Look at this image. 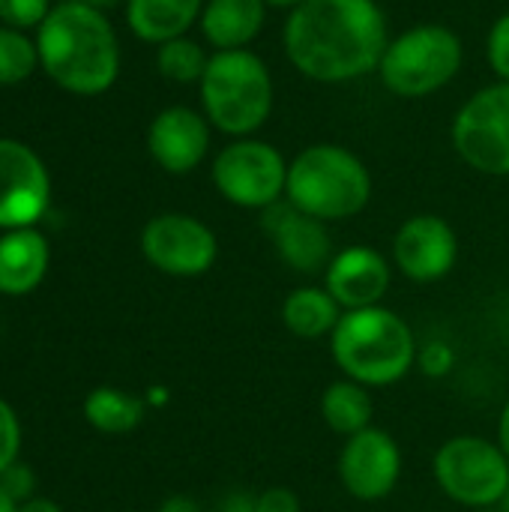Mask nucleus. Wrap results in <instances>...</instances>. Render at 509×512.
<instances>
[{"mask_svg":"<svg viewBox=\"0 0 509 512\" xmlns=\"http://www.w3.org/2000/svg\"><path fill=\"white\" fill-rule=\"evenodd\" d=\"M321 417L327 429L339 438H351L369 429L375 417V402H372L369 387L351 378H339L327 384V390L321 393Z\"/></svg>","mask_w":509,"mask_h":512,"instance_id":"412c9836","label":"nucleus"},{"mask_svg":"<svg viewBox=\"0 0 509 512\" xmlns=\"http://www.w3.org/2000/svg\"><path fill=\"white\" fill-rule=\"evenodd\" d=\"M264 3H267L270 9H288V12H291V9L300 6L303 0H264Z\"/></svg>","mask_w":509,"mask_h":512,"instance_id":"c9c22d12","label":"nucleus"},{"mask_svg":"<svg viewBox=\"0 0 509 512\" xmlns=\"http://www.w3.org/2000/svg\"><path fill=\"white\" fill-rule=\"evenodd\" d=\"M417 369L426 378H447L456 369V351L450 342H426L417 351Z\"/></svg>","mask_w":509,"mask_h":512,"instance_id":"bb28decb","label":"nucleus"},{"mask_svg":"<svg viewBox=\"0 0 509 512\" xmlns=\"http://www.w3.org/2000/svg\"><path fill=\"white\" fill-rule=\"evenodd\" d=\"M207 63H210L207 48L198 39H192L189 33L156 45V69H159V75L165 81L198 84L204 69H207Z\"/></svg>","mask_w":509,"mask_h":512,"instance_id":"5701e85b","label":"nucleus"},{"mask_svg":"<svg viewBox=\"0 0 509 512\" xmlns=\"http://www.w3.org/2000/svg\"><path fill=\"white\" fill-rule=\"evenodd\" d=\"M36 51L45 75L75 96H99L120 75L117 30L87 3H57L36 27Z\"/></svg>","mask_w":509,"mask_h":512,"instance_id":"f03ea898","label":"nucleus"},{"mask_svg":"<svg viewBox=\"0 0 509 512\" xmlns=\"http://www.w3.org/2000/svg\"><path fill=\"white\" fill-rule=\"evenodd\" d=\"M264 0H204L198 27L213 51L249 48L267 24Z\"/></svg>","mask_w":509,"mask_h":512,"instance_id":"f3484780","label":"nucleus"},{"mask_svg":"<svg viewBox=\"0 0 509 512\" xmlns=\"http://www.w3.org/2000/svg\"><path fill=\"white\" fill-rule=\"evenodd\" d=\"M477 512H504V510H498V507H492V510H477Z\"/></svg>","mask_w":509,"mask_h":512,"instance_id":"58836bf2","label":"nucleus"},{"mask_svg":"<svg viewBox=\"0 0 509 512\" xmlns=\"http://www.w3.org/2000/svg\"><path fill=\"white\" fill-rule=\"evenodd\" d=\"M255 495L258 492H246V489H237L231 495H225L219 512H255Z\"/></svg>","mask_w":509,"mask_h":512,"instance_id":"7c9ffc66","label":"nucleus"},{"mask_svg":"<svg viewBox=\"0 0 509 512\" xmlns=\"http://www.w3.org/2000/svg\"><path fill=\"white\" fill-rule=\"evenodd\" d=\"M0 512H18V501L0 486Z\"/></svg>","mask_w":509,"mask_h":512,"instance_id":"f704fd0d","label":"nucleus"},{"mask_svg":"<svg viewBox=\"0 0 509 512\" xmlns=\"http://www.w3.org/2000/svg\"><path fill=\"white\" fill-rule=\"evenodd\" d=\"M216 192L240 210H258L285 201L288 159L282 150L261 138H231L210 162Z\"/></svg>","mask_w":509,"mask_h":512,"instance_id":"6e6552de","label":"nucleus"},{"mask_svg":"<svg viewBox=\"0 0 509 512\" xmlns=\"http://www.w3.org/2000/svg\"><path fill=\"white\" fill-rule=\"evenodd\" d=\"M336 474L354 501L378 504L390 498L402 480V450L390 432L369 426L345 438L336 459Z\"/></svg>","mask_w":509,"mask_h":512,"instance_id":"9b49d317","label":"nucleus"},{"mask_svg":"<svg viewBox=\"0 0 509 512\" xmlns=\"http://www.w3.org/2000/svg\"><path fill=\"white\" fill-rule=\"evenodd\" d=\"M432 474L453 504L471 512L501 507L509 489V459L498 441L483 435L447 438L432 459Z\"/></svg>","mask_w":509,"mask_h":512,"instance_id":"0eeeda50","label":"nucleus"},{"mask_svg":"<svg viewBox=\"0 0 509 512\" xmlns=\"http://www.w3.org/2000/svg\"><path fill=\"white\" fill-rule=\"evenodd\" d=\"M210 138L213 126L204 111L189 105H168L147 126V153L165 174L183 177L207 159Z\"/></svg>","mask_w":509,"mask_h":512,"instance_id":"2eb2a0df","label":"nucleus"},{"mask_svg":"<svg viewBox=\"0 0 509 512\" xmlns=\"http://www.w3.org/2000/svg\"><path fill=\"white\" fill-rule=\"evenodd\" d=\"M51 201V177L33 147L0 138V228H33Z\"/></svg>","mask_w":509,"mask_h":512,"instance_id":"f8f14e48","label":"nucleus"},{"mask_svg":"<svg viewBox=\"0 0 509 512\" xmlns=\"http://www.w3.org/2000/svg\"><path fill=\"white\" fill-rule=\"evenodd\" d=\"M261 228L270 237L279 261L300 276L324 273L336 255L327 222L291 207L288 201L267 207L261 213Z\"/></svg>","mask_w":509,"mask_h":512,"instance_id":"4468645a","label":"nucleus"},{"mask_svg":"<svg viewBox=\"0 0 509 512\" xmlns=\"http://www.w3.org/2000/svg\"><path fill=\"white\" fill-rule=\"evenodd\" d=\"M204 0H126L129 30L150 45L186 36L201 18Z\"/></svg>","mask_w":509,"mask_h":512,"instance_id":"6ab92c4d","label":"nucleus"},{"mask_svg":"<svg viewBox=\"0 0 509 512\" xmlns=\"http://www.w3.org/2000/svg\"><path fill=\"white\" fill-rule=\"evenodd\" d=\"M459 264V234L435 213H417L405 219L393 237V267L417 282L432 285L447 279Z\"/></svg>","mask_w":509,"mask_h":512,"instance_id":"ddd939ff","label":"nucleus"},{"mask_svg":"<svg viewBox=\"0 0 509 512\" xmlns=\"http://www.w3.org/2000/svg\"><path fill=\"white\" fill-rule=\"evenodd\" d=\"M255 512H303L300 498L285 486H270L255 495Z\"/></svg>","mask_w":509,"mask_h":512,"instance_id":"c85d7f7f","label":"nucleus"},{"mask_svg":"<svg viewBox=\"0 0 509 512\" xmlns=\"http://www.w3.org/2000/svg\"><path fill=\"white\" fill-rule=\"evenodd\" d=\"M141 252L165 276L198 279L219 261V237L189 213H159L141 231Z\"/></svg>","mask_w":509,"mask_h":512,"instance_id":"9d476101","label":"nucleus"},{"mask_svg":"<svg viewBox=\"0 0 509 512\" xmlns=\"http://www.w3.org/2000/svg\"><path fill=\"white\" fill-rule=\"evenodd\" d=\"M84 417L105 435H126L144 420V402L117 387H96L84 402Z\"/></svg>","mask_w":509,"mask_h":512,"instance_id":"4be33fe9","label":"nucleus"},{"mask_svg":"<svg viewBox=\"0 0 509 512\" xmlns=\"http://www.w3.org/2000/svg\"><path fill=\"white\" fill-rule=\"evenodd\" d=\"M18 512H63L54 501H48V498H30V501H24Z\"/></svg>","mask_w":509,"mask_h":512,"instance_id":"72a5a7b5","label":"nucleus"},{"mask_svg":"<svg viewBox=\"0 0 509 512\" xmlns=\"http://www.w3.org/2000/svg\"><path fill=\"white\" fill-rule=\"evenodd\" d=\"M198 93L204 117L228 138H252L267 126L276 102L270 66L252 48L213 51Z\"/></svg>","mask_w":509,"mask_h":512,"instance_id":"39448f33","label":"nucleus"},{"mask_svg":"<svg viewBox=\"0 0 509 512\" xmlns=\"http://www.w3.org/2000/svg\"><path fill=\"white\" fill-rule=\"evenodd\" d=\"M18 447H21V426L9 402L0 399V474L18 462Z\"/></svg>","mask_w":509,"mask_h":512,"instance_id":"cd10ccee","label":"nucleus"},{"mask_svg":"<svg viewBox=\"0 0 509 512\" xmlns=\"http://www.w3.org/2000/svg\"><path fill=\"white\" fill-rule=\"evenodd\" d=\"M36 66H39L36 42L27 39L24 30L0 24V87L30 78Z\"/></svg>","mask_w":509,"mask_h":512,"instance_id":"b1692460","label":"nucleus"},{"mask_svg":"<svg viewBox=\"0 0 509 512\" xmlns=\"http://www.w3.org/2000/svg\"><path fill=\"white\" fill-rule=\"evenodd\" d=\"M51 9H54L51 0H0V21L6 27L27 30V27H39Z\"/></svg>","mask_w":509,"mask_h":512,"instance_id":"393cba45","label":"nucleus"},{"mask_svg":"<svg viewBox=\"0 0 509 512\" xmlns=\"http://www.w3.org/2000/svg\"><path fill=\"white\" fill-rule=\"evenodd\" d=\"M60 3H87V6H96V9H108V6H114L117 0H60Z\"/></svg>","mask_w":509,"mask_h":512,"instance_id":"e433bc0d","label":"nucleus"},{"mask_svg":"<svg viewBox=\"0 0 509 512\" xmlns=\"http://www.w3.org/2000/svg\"><path fill=\"white\" fill-rule=\"evenodd\" d=\"M462 36L438 21H423L390 36L378 63V78L399 99H426L444 90L462 69Z\"/></svg>","mask_w":509,"mask_h":512,"instance_id":"423d86ee","label":"nucleus"},{"mask_svg":"<svg viewBox=\"0 0 509 512\" xmlns=\"http://www.w3.org/2000/svg\"><path fill=\"white\" fill-rule=\"evenodd\" d=\"M0 486L18 501V504H24V501H30V492H33V471L27 468V465H9L3 474H0Z\"/></svg>","mask_w":509,"mask_h":512,"instance_id":"c756f323","label":"nucleus"},{"mask_svg":"<svg viewBox=\"0 0 509 512\" xmlns=\"http://www.w3.org/2000/svg\"><path fill=\"white\" fill-rule=\"evenodd\" d=\"M498 510L509 512V489H507V495H504V501H501V507H498Z\"/></svg>","mask_w":509,"mask_h":512,"instance_id":"4c0bfd02","label":"nucleus"},{"mask_svg":"<svg viewBox=\"0 0 509 512\" xmlns=\"http://www.w3.org/2000/svg\"><path fill=\"white\" fill-rule=\"evenodd\" d=\"M486 60L498 81H509V9L498 15L486 36Z\"/></svg>","mask_w":509,"mask_h":512,"instance_id":"a878e982","label":"nucleus"},{"mask_svg":"<svg viewBox=\"0 0 509 512\" xmlns=\"http://www.w3.org/2000/svg\"><path fill=\"white\" fill-rule=\"evenodd\" d=\"M48 240L36 228H15L0 237V294L21 297L39 288L48 273Z\"/></svg>","mask_w":509,"mask_h":512,"instance_id":"a211bd4d","label":"nucleus"},{"mask_svg":"<svg viewBox=\"0 0 509 512\" xmlns=\"http://www.w3.org/2000/svg\"><path fill=\"white\" fill-rule=\"evenodd\" d=\"M285 201L321 222H345L369 207L372 174L354 150L318 141L288 162Z\"/></svg>","mask_w":509,"mask_h":512,"instance_id":"20e7f679","label":"nucleus"},{"mask_svg":"<svg viewBox=\"0 0 509 512\" xmlns=\"http://www.w3.org/2000/svg\"><path fill=\"white\" fill-rule=\"evenodd\" d=\"M159 512H201L198 501L186 498V495H171L168 501H162Z\"/></svg>","mask_w":509,"mask_h":512,"instance_id":"2f4dec72","label":"nucleus"},{"mask_svg":"<svg viewBox=\"0 0 509 512\" xmlns=\"http://www.w3.org/2000/svg\"><path fill=\"white\" fill-rule=\"evenodd\" d=\"M417 336L411 324L381 306L345 312L330 336V357L342 378L369 390L393 387L417 369Z\"/></svg>","mask_w":509,"mask_h":512,"instance_id":"7ed1b4c3","label":"nucleus"},{"mask_svg":"<svg viewBox=\"0 0 509 512\" xmlns=\"http://www.w3.org/2000/svg\"><path fill=\"white\" fill-rule=\"evenodd\" d=\"M393 285V267L375 246H345L324 270V288L345 312L381 306Z\"/></svg>","mask_w":509,"mask_h":512,"instance_id":"dca6fc26","label":"nucleus"},{"mask_svg":"<svg viewBox=\"0 0 509 512\" xmlns=\"http://www.w3.org/2000/svg\"><path fill=\"white\" fill-rule=\"evenodd\" d=\"M450 141L471 171L509 177V81L480 87L459 105Z\"/></svg>","mask_w":509,"mask_h":512,"instance_id":"1a4fd4ad","label":"nucleus"},{"mask_svg":"<svg viewBox=\"0 0 509 512\" xmlns=\"http://www.w3.org/2000/svg\"><path fill=\"white\" fill-rule=\"evenodd\" d=\"M345 309L336 303V297L324 288V285H300L294 291H288V297L282 300L279 318L282 327L306 342L315 339H330L336 324L342 321Z\"/></svg>","mask_w":509,"mask_h":512,"instance_id":"aec40b11","label":"nucleus"},{"mask_svg":"<svg viewBox=\"0 0 509 512\" xmlns=\"http://www.w3.org/2000/svg\"><path fill=\"white\" fill-rule=\"evenodd\" d=\"M390 27L378 0H303L282 27L288 63L315 84H348L378 72Z\"/></svg>","mask_w":509,"mask_h":512,"instance_id":"f257e3e1","label":"nucleus"},{"mask_svg":"<svg viewBox=\"0 0 509 512\" xmlns=\"http://www.w3.org/2000/svg\"><path fill=\"white\" fill-rule=\"evenodd\" d=\"M495 441L501 444L504 456L509 459V399L507 405H504V411H501V417H498V438Z\"/></svg>","mask_w":509,"mask_h":512,"instance_id":"473e14b6","label":"nucleus"}]
</instances>
